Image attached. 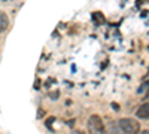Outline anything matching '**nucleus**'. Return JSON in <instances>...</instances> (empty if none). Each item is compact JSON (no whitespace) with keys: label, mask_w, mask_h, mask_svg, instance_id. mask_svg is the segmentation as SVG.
<instances>
[{"label":"nucleus","mask_w":149,"mask_h":134,"mask_svg":"<svg viewBox=\"0 0 149 134\" xmlns=\"http://www.w3.org/2000/svg\"><path fill=\"white\" fill-rule=\"evenodd\" d=\"M74 134H82V133H79V131H78V133H74Z\"/></svg>","instance_id":"obj_7"},{"label":"nucleus","mask_w":149,"mask_h":134,"mask_svg":"<svg viewBox=\"0 0 149 134\" xmlns=\"http://www.w3.org/2000/svg\"><path fill=\"white\" fill-rule=\"evenodd\" d=\"M118 127L122 131V134H139L140 133V124L131 118H122L118 121Z\"/></svg>","instance_id":"obj_1"},{"label":"nucleus","mask_w":149,"mask_h":134,"mask_svg":"<svg viewBox=\"0 0 149 134\" xmlns=\"http://www.w3.org/2000/svg\"><path fill=\"white\" fill-rule=\"evenodd\" d=\"M9 27V18L3 10H0V33H5Z\"/></svg>","instance_id":"obj_4"},{"label":"nucleus","mask_w":149,"mask_h":134,"mask_svg":"<svg viewBox=\"0 0 149 134\" xmlns=\"http://www.w3.org/2000/svg\"><path fill=\"white\" fill-rule=\"evenodd\" d=\"M136 116L140 118V119H148L149 118V103L142 104L137 110H136Z\"/></svg>","instance_id":"obj_3"},{"label":"nucleus","mask_w":149,"mask_h":134,"mask_svg":"<svg viewBox=\"0 0 149 134\" xmlns=\"http://www.w3.org/2000/svg\"><path fill=\"white\" fill-rule=\"evenodd\" d=\"M88 131L90 134H106L103 121L98 115H91L88 119Z\"/></svg>","instance_id":"obj_2"},{"label":"nucleus","mask_w":149,"mask_h":134,"mask_svg":"<svg viewBox=\"0 0 149 134\" xmlns=\"http://www.w3.org/2000/svg\"><path fill=\"white\" fill-rule=\"evenodd\" d=\"M106 134H122V131H121L119 127H118V122H116V124H113V122L107 124V127H106Z\"/></svg>","instance_id":"obj_5"},{"label":"nucleus","mask_w":149,"mask_h":134,"mask_svg":"<svg viewBox=\"0 0 149 134\" xmlns=\"http://www.w3.org/2000/svg\"><path fill=\"white\" fill-rule=\"evenodd\" d=\"M139 134H149V131H148V130H143V131H140Z\"/></svg>","instance_id":"obj_6"}]
</instances>
